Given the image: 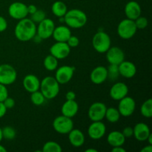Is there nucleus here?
I'll use <instances>...</instances> for the list:
<instances>
[{"instance_id": "nucleus-1", "label": "nucleus", "mask_w": 152, "mask_h": 152, "mask_svg": "<svg viewBox=\"0 0 152 152\" xmlns=\"http://www.w3.org/2000/svg\"><path fill=\"white\" fill-rule=\"evenodd\" d=\"M14 34L19 41H30L37 34V25L30 18H24L19 20L16 24Z\"/></svg>"}, {"instance_id": "nucleus-2", "label": "nucleus", "mask_w": 152, "mask_h": 152, "mask_svg": "<svg viewBox=\"0 0 152 152\" xmlns=\"http://www.w3.org/2000/svg\"><path fill=\"white\" fill-rule=\"evenodd\" d=\"M64 22L69 28L79 29L86 25L88 17L86 13L80 9H71L64 16Z\"/></svg>"}, {"instance_id": "nucleus-3", "label": "nucleus", "mask_w": 152, "mask_h": 152, "mask_svg": "<svg viewBox=\"0 0 152 152\" xmlns=\"http://www.w3.org/2000/svg\"><path fill=\"white\" fill-rule=\"evenodd\" d=\"M59 83L56 81L55 77H46L40 81L39 91L44 95L45 99H54L59 93Z\"/></svg>"}, {"instance_id": "nucleus-4", "label": "nucleus", "mask_w": 152, "mask_h": 152, "mask_svg": "<svg viewBox=\"0 0 152 152\" xmlns=\"http://www.w3.org/2000/svg\"><path fill=\"white\" fill-rule=\"evenodd\" d=\"M92 45L96 52L105 53L111 45V37L104 31H98L92 39Z\"/></svg>"}, {"instance_id": "nucleus-5", "label": "nucleus", "mask_w": 152, "mask_h": 152, "mask_svg": "<svg viewBox=\"0 0 152 152\" xmlns=\"http://www.w3.org/2000/svg\"><path fill=\"white\" fill-rule=\"evenodd\" d=\"M137 28L134 20L129 19H123L117 26V34L123 39H130L136 34Z\"/></svg>"}, {"instance_id": "nucleus-6", "label": "nucleus", "mask_w": 152, "mask_h": 152, "mask_svg": "<svg viewBox=\"0 0 152 152\" xmlns=\"http://www.w3.org/2000/svg\"><path fill=\"white\" fill-rule=\"evenodd\" d=\"M53 128L54 131L60 134H68L74 129V122L72 118L64 115L58 116L53 122Z\"/></svg>"}, {"instance_id": "nucleus-7", "label": "nucleus", "mask_w": 152, "mask_h": 152, "mask_svg": "<svg viewBox=\"0 0 152 152\" xmlns=\"http://www.w3.org/2000/svg\"><path fill=\"white\" fill-rule=\"evenodd\" d=\"M17 72L12 65L9 64L0 65V83L9 86L16 82Z\"/></svg>"}, {"instance_id": "nucleus-8", "label": "nucleus", "mask_w": 152, "mask_h": 152, "mask_svg": "<svg viewBox=\"0 0 152 152\" xmlns=\"http://www.w3.org/2000/svg\"><path fill=\"white\" fill-rule=\"evenodd\" d=\"M55 27V24L52 19L45 18L37 26V35L42 39H48L52 37Z\"/></svg>"}, {"instance_id": "nucleus-9", "label": "nucleus", "mask_w": 152, "mask_h": 152, "mask_svg": "<svg viewBox=\"0 0 152 152\" xmlns=\"http://www.w3.org/2000/svg\"><path fill=\"white\" fill-rule=\"evenodd\" d=\"M107 107L105 103L101 102H96L90 105L88 111L89 119L92 122L102 121L105 118V111Z\"/></svg>"}, {"instance_id": "nucleus-10", "label": "nucleus", "mask_w": 152, "mask_h": 152, "mask_svg": "<svg viewBox=\"0 0 152 152\" xmlns=\"http://www.w3.org/2000/svg\"><path fill=\"white\" fill-rule=\"evenodd\" d=\"M117 109L120 115L124 117H129L134 114L136 109V102L132 97L126 96L119 101Z\"/></svg>"}, {"instance_id": "nucleus-11", "label": "nucleus", "mask_w": 152, "mask_h": 152, "mask_svg": "<svg viewBox=\"0 0 152 152\" xmlns=\"http://www.w3.org/2000/svg\"><path fill=\"white\" fill-rule=\"evenodd\" d=\"M55 79L59 84H67L73 78L75 68L70 65H63L56 68Z\"/></svg>"}, {"instance_id": "nucleus-12", "label": "nucleus", "mask_w": 152, "mask_h": 152, "mask_svg": "<svg viewBox=\"0 0 152 152\" xmlns=\"http://www.w3.org/2000/svg\"><path fill=\"white\" fill-rule=\"evenodd\" d=\"M8 13L10 17L17 20L26 18L28 15V5L21 1H15L9 6Z\"/></svg>"}, {"instance_id": "nucleus-13", "label": "nucleus", "mask_w": 152, "mask_h": 152, "mask_svg": "<svg viewBox=\"0 0 152 152\" xmlns=\"http://www.w3.org/2000/svg\"><path fill=\"white\" fill-rule=\"evenodd\" d=\"M50 54L59 59H63L68 57L71 53V48L66 42H56L50 48Z\"/></svg>"}, {"instance_id": "nucleus-14", "label": "nucleus", "mask_w": 152, "mask_h": 152, "mask_svg": "<svg viewBox=\"0 0 152 152\" xmlns=\"http://www.w3.org/2000/svg\"><path fill=\"white\" fill-rule=\"evenodd\" d=\"M106 133V126L102 121L92 122L88 129V134L89 137L94 140L101 139Z\"/></svg>"}, {"instance_id": "nucleus-15", "label": "nucleus", "mask_w": 152, "mask_h": 152, "mask_svg": "<svg viewBox=\"0 0 152 152\" xmlns=\"http://www.w3.org/2000/svg\"><path fill=\"white\" fill-rule=\"evenodd\" d=\"M129 93V87L127 85L122 82H118L113 85L110 89L109 94L111 99L115 101H120L125 96H126Z\"/></svg>"}, {"instance_id": "nucleus-16", "label": "nucleus", "mask_w": 152, "mask_h": 152, "mask_svg": "<svg viewBox=\"0 0 152 152\" xmlns=\"http://www.w3.org/2000/svg\"><path fill=\"white\" fill-rule=\"evenodd\" d=\"M106 59L109 64L112 65H120L125 60V53L123 50L119 47H110V48L105 52Z\"/></svg>"}, {"instance_id": "nucleus-17", "label": "nucleus", "mask_w": 152, "mask_h": 152, "mask_svg": "<svg viewBox=\"0 0 152 152\" xmlns=\"http://www.w3.org/2000/svg\"><path fill=\"white\" fill-rule=\"evenodd\" d=\"M108 79V71L105 66L99 65L92 70L90 74V80L94 84L101 85Z\"/></svg>"}, {"instance_id": "nucleus-18", "label": "nucleus", "mask_w": 152, "mask_h": 152, "mask_svg": "<svg viewBox=\"0 0 152 152\" xmlns=\"http://www.w3.org/2000/svg\"><path fill=\"white\" fill-rule=\"evenodd\" d=\"M120 75L126 79H130L134 77L137 73V67L130 61H123L118 65Z\"/></svg>"}, {"instance_id": "nucleus-19", "label": "nucleus", "mask_w": 152, "mask_h": 152, "mask_svg": "<svg viewBox=\"0 0 152 152\" xmlns=\"http://www.w3.org/2000/svg\"><path fill=\"white\" fill-rule=\"evenodd\" d=\"M134 134L135 139L140 142H144L146 141L147 138L151 134L149 127L148 125L144 123H137L133 128Z\"/></svg>"}, {"instance_id": "nucleus-20", "label": "nucleus", "mask_w": 152, "mask_h": 152, "mask_svg": "<svg viewBox=\"0 0 152 152\" xmlns=\"http://www.w3.org/2000/svg\"><path fill=\"white\" fill-rule=\"evenodd\" d=\"M142 10L139 3L136 1H130L125 6V14L126 18L134 21L141 16Z\"/></svg>"}, {"instance_id": "nucleus-21", "label": "nucleus", "mask_w": 152, "mask_h": 152, "mask_svg": "<svg viewBox=\"0 0 152 152\" xmlns=\"http://www.w3.org/2000/svg\"><path fill=\"white\" fill-rule=\"evenodd\" d=\"M24 88L29 93L39 90L40 80L38 77L34 74H28L25 76L22 81Z\"/></svg>"}, {"instance_id": "nucleus-22", "label": "nucleus", "mask_w": 152, "mask_h": 152, "mask_svg": "<svg viewBox=\"0 0 152 152\" xmlns=\"http://www.w3.org/2000/svg\"><path fill=\"white\" fill-rule=\"evenodd\" d=\"M71 36V31L70 28L65 25H59L55 27L52 37L56 42H66L69 37Z\"/></svg>"}, {"instance_id": "nucleus-23", "label": "nucleus", "mask_w": 152, "mask_h": 152, "mask_svg": "<svg viewBox=\"0 0 152 152\" xmlns=\"http://www.w3.org/2000/svg\"><path fill=\"white\" fill-rule=\"evenodd\" d=\"M68 134L70 143L75 148H80L85 143V135L80 129H73Z\"/></svg>"}, {"instance_id": "nucleus-24", "label": "nucleus", "mask_w": 152, "mask_h": 152, "mask_svg": "<svg viewBox=\"0 0 152 152\" xmlns=\"http://www.w3.org/2000/svg\"><path fill=\"white\" fill-rule=\"evenodd\" d=\"M79 111V105L75 100H66L61 108L62 115L73 118L77 115Z\"/></svg>"}, {"instance_id": "nucleus-25", "label": "nucleus", "mask_w": 152, "mask_h": 152, "mask_svg": "<svg viewBox=\"0 0 152 152\" xmlns=\"http://www.w3.org/2000/svg\"><path fill=\"white\" fill-rule=\"evenodd\" d=\"M107 142L112 147L123 146L126 142V137L121 132L113 131L107 136Z\"/></svg>"}, {"instance_id": "nucleus-26", "label": "nucleus", "mask_w": 152, "mask_h": 152, "mask_svg": "<svg viewBox=\"0 0 152 152\" xmlns=\"http://www.w3.org/2000/svg\"><path fill=\"white\" fill-rule=\"evenodd\" d=\"M51 11L56 17H63L68 11V7L63 1H56L52 4Z\"/></svg>"}, {"instance_id": "nucleus-27", "label": "nucleus", "mask_w": 152, "mask_h": 152, "mask_svg": "<svg viewBox=\"0 0 152 152\" xmlns=\"http://www.w3.org/2000/svg\"><path fill=\"white\" fill-rule=\"evenodd\" d=\"M120 112H119L118 109L114 107H111V108H107L106 111H105V118L108 120L109 123H116L119 121L120 120Z\"/></svg>"}, {"instance_id": "nucleus-28", "label": "nucleus", "mask_w": 152, "mask_h": 152, "mask_svg": "<svg viewBox=\"0 0 152 152\" xmlns=\"http://www.w3.org/2000/svg\"><path fill=\"white\" fill-rule=\"evenodd\" d=\"M43 65H44L45 68L47 71H53L58 67V59L56 57H54L53 55H48L44 59Z\"/></svg>"}, {"instance_id": "nucleus-29", "label": "nucleus", "mask_w": 152, "mask_h": 152, "mask_svg": "<svg viewBox=\"0 0 152 152\" xmlns=\"http://www.w3.org/2000/svg\"><path fill=\"white\" fill-rule=\"evenodd\" d=\"M140 113L145 118H151L152 117V99H148L142 104Z\"/></svg>"}, {"instance_id": "nucleus-30", "label": "nucleus", "mask_w": 152, "mask_h": 152, "mask_svg": "<svg viewBox=\"0 0 152 152\" xmlns=\"http://www.w3.org/2000/svg\"><path fill=\"white\" fill-rule=\"evenodd\" d=\"M62 148L59 143L54 141H48L42 146V152H61Z\"/></svg>"}, {"instance_id": "nucleus-31", "label": "nucleus", "mask_w": 152, "mask_h": 152, "mask_svg": "<svg viewBox=\"0 0 152 152\" xmlns=\"http://www.w3.org/2000/svg\"><path fill=\"white\" fill-rule=\"evenodd\" d=\"M31 101L36 106L42 105L45 101V97L39 90L31 93Z\"/></svg>"}, {"instance_id": "nucleus-32", "label": "nucleus", "mask_w": 152, "mask_h": 152, "mask_svg": "<svg viewBox=\"0 0 152 152\" xmlns=\"http://www.w3.org/2000/svg\"><path fill=\"white\" fill-rule=\"evenodd\" d=\"M1 133H2L3 139L7 140H12L16 137V130L11 126H5L1 129Z\"/></svg>"}, {"instance_id": "nucleus-33", "label": "nucleus", "mask_w": 152, "mask_h": 152, "mask_svg": "<svg viewBox=\"0 0 152 152\" xmlns=\"http://www.w3.org/2000/svg\"><path fill=\"white\" fill-rule=\"evenodd\" d=\"M107 71H108V78H110L111 80H116L120 76L118 65H117L110 64L109 67L107 68Z\"/></svg>"}, {"instance_id": "nucleus-34", "label": "nucleus", "mask_w": 152, "mask_h": 152, "mask_svg": "<svg viewBox=\"0 0 152 152\" xmlns=\"http://www.w3.org/2000/svg\"><path fill=\"white\" fill-rule=\"evenodd\" d=\"M46 18L45 12L43 11L42 10H37L35 13L31 15L30 19L33 21L35 24H39L40 22Z\"/></svg>"}, {"instance_id": "nucleus-35", "label": "nucleus", "mask_w": 152, "mask_h": 152, "mask_svg": "<svg viewBox=\"0 0 152 152\" xmlns=\"http://www.w3.org/2000/svg\"><path fill=\"white\" fill-rule=\"evenodd\" d=\"M134 22L137 30L145 29V28L148 26V19H147L145 17H144V16H140L139 17L137 18V19L134 20Z\"/></svg>"}, {"instance_id": "nucleus-36", "label": "nucleus", "mask_w": 152, "mask_h": 152, "mask_svg": "<svg viewBox=\"0 0 152 152\" xmlns=\"http://www.w3.org/2000/svg\"><path fill=\"white\" fill-rule=\"evenodd\" d=\"M66 43L70 48H76L80 45V39L77 37L71 35L68 39V41L66 42Z\"/></svg>"}, {"instance_id": "nucleus-37", "label": "nucleus", "mask_w": 152, "mask_h": 152, "mask_svg": "<svg viewBox=\"0 0 152 152\" xmlns=\"http://www.w3.org/2000/svg\"><path fill=\"white\" fill-rule=\"evenodd\" d=\"M8 96V90L4 85L0 83V102H3Z\"/></svg>"}, {"instance_id": "nucleus-38", "label": "nucleus", "mask_w": 152, "mask_h": 152, "mask_svg": "<svg viewBox=\"0 0 152 152\" xmlns=\"http://www.w3.org/2000/svg\"><path fill=\"white\" fill-rule=\"evenodd\" d=\"M3 103H4V106L6 107L7 109H10V108H13V107L15 106L16 102H15V100L12 97L7 96V97L3 101Z\"/></svg>"}, {"instance_id": "nucleus-39", "label": "nucleus", "mask_w": 152, "mask_h": 152, "mask_svg": "<svg viewBox=\"0 0 152 152\" xmlns=\"http://www.w3.org/2000/svg\"><path fill=\"white\" fill-rule=\"evenodd\" d=\"M122 133H123V136H124L126 138L132 137L134 134L133 128L130 127V126H127V127H126L123 129Z\"/></svg>"}, {"instance_id": "nucleus-40", "label": "nucleus", "mask_w": 152, "mask_h": 152, "mask_svg": "<svg viewBox=\"0 0 152 152\" xmlns=\"http://www.w3.org/2000/svg\"><path fill=\"white\" fill-rule=\"evenodd\" d=\"M7 28V22L3 16H0V33L4 32Z\"/></svg>"}, {"instance_id": "nucleus-41", "label": "nucleus", "mask_w": 152, "mask_h": 152, "mask_svg": "<svg viewBox=\"0 0 152 152\" xmlns=\"http://www.w3.org/2000/svg\"><path fill=\"white\" fill-rule=\"evenodd\" d=\"M65 98L66 100H75L76 94L73 91H69L65 94Z\"/></svg>"}, {"instance_id": "nucleus-42", "label": "nucleus", "mask_w": 152, "mask_h": 152, "mask_svg": "<svg viewBox=\"0 0 152 152\" xmlns=\"http://www.w3.org/2000/svg\"><path fill=\"white\" fill-rule=\"evenodd\" d=\"M7 109L4 106L3 102H0V119L4 117V115L6 114V112H7Z\"/></svg>"}, {"instance_id": "nucleus-43", "label": "nucleus", "mask_w": 152, "mask_h": 152, "mask_svg": "<svg viewBox=\"0 0 152 152\" xmlns=\"http://www.w3.org/2000/svg\"><path fill=\"white\" fill-rule=\"evenodd\" d=\"M37 10H38V9H37V6L34 5V4H29V5L28 6V14H30V15L33 14V13H35Z\"/></svg>"}, {"instance_id": "nucleus-44", "label": "nucleus", "mask_w": 152, "mask_h": 152, "mask_svg": "<svg viewBox=\"0 0 152 152\" xmlns=\"http://www.w3.org/2000/svg\"><path fill=\"white\" fill-rule=\"evenodd\" d=\"M112 152H126V150L123 148V146H117V147H112L111 149Z\"/></svg>"}, {"instance_id": "nucleus-45", "label": "nucleus", "mask_w": 152, "mask_h": 152, "mask_svg": "<svg viewBox=\"0 0 152 152\" xmlns=\"http://www.w3.org/2000/svg\"><path fill=\"white\" fill-rule=\"evenodd\" d=\"M141 152H152V145L148 144L141 149Z\"/></svg>"}, {"instance_id": "nucleus-46", "label": "nucleus", "mask_w": 152, "mask_h": 152, "mask_svg": "<svg viewBox=\"0 0 152 152\" xmlns=\"http://www.w3.org/2000/svg\"><path fill=\"white\" fill-rule=\"evenodd\" d=\"M146 141H148V144H150V145H152V134H151V133L150 134L149 136L148 137V138H147Z\"/></svg>"}, {"instance_id": "nucleus-47", "label": "nucleus", "mask_w": 152, "mask_h": 152, "mask_svg": "<svg viewBox=\"0 0 152 152\" xmlns=\"http://www.w3.org/2000/svg\"><path fill=\"white\" fill-rule=\"evenodd\" d=\"M86 152H97V150L94 149V148H87L85 151Z\"/></svg>"}, {"instance_id": "nucleus-48", "label": "nucleus", "mask_w": 152, "mask_h": 152, "mask_svg": "<svg viewBox=\"0 0 152 152\" xmlns=\"http://www.w3.org/2000/svg\"><path fill=\"white\" fill-rule=\"evenodd\" d=\"M0 152H7V149L1 144H0Z\"/></svg>"}, {"instance_id": "nucleus-49", "label": "nucleus", "mask_w": 152, "mask_h": 152, "mask_svg": "<svg viewBox=\"0 0 152 152\" xmlns=\"http://www.w3.org/2000/svg\"><path fill=\"white\" fill-rule=\"evenodd\" d=\"M3 137H2V133H1V129L0 128V142H1V141L2 140Z\"/></svg>"}]
</instances>
